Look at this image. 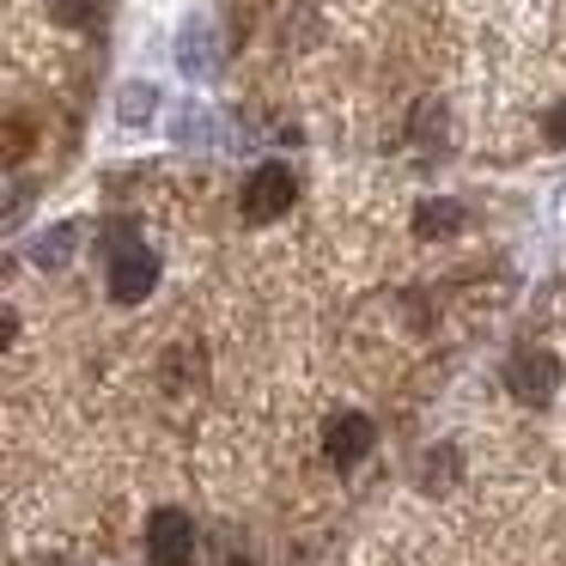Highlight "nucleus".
<instances>
[{
  "label": "nucleus",
  "mask_w": 566,
  "mask_h": 566,
  "mask_svg": "<svg viewBox=\"0 0 566 566\" xmlns=\"http://www.w3.org/2000/svg\"><path fill=\"white\" fill-rule=\"evenodd\" d=\"M159 286V256L147 244H116L111 250V298L116 305H140Z\"/></svg>",
  "instance_id": "1"
},
{
  "label": "nucleus",
  "mask_w": 566,
  "mask_h": 566,
  "mask_svg": "<svg viewBox=\"0 0 566 566\" xmlns=\"http://www.w3.org/2000/svg\"><path fill=\"white\" fill-rule=\"evenodd\" d=\"M293 196H298V177L286 171V165H262L244 184V220H256V226L281 220V213L293 208Z\"/></svg>",
  "instance_id": "2"
},
{
  "label": "nucleus",
  "mask_w": 566,
  "mask_h": 566,
  "mask_svg": "<svg viewBox=\"0 0 566 566\" xmlns=\"http://www.w3.org/2000/svg\"><path fill=\"white\" fill-rule=\"evenodd\" d=\"M554 384H560V366H554V354H542V347H524V354H512V366H505V390L524 408H542L554 396Z\"/></svg>",
  "instance_id": "3"
},
{
  "label": "nucleus",
  "mask_w": 566,
  "mask_h": 566,
  "mask_svg": "<svg viewBox=\"0 0 566 566\" xmlns=\"http://www.w3.org/2000/svg\"><path fill=\"white\" fill-rule=\"evenodd\" d=\"M189 548H196V530H189V517H184V512H153V524H147V554H153V566H184Z\"/></svg>",
  "instance_id": "4"
},
{
  "label": "nucleus",
  "mask_w": 566,
  "mask_h": 566,
  "mask_svg": "<svg viewBox=\"0 0 566 566\" xmlns=\"http://www.w3.org/2000/svg\"><path fill=\"white\" fill-rule=\"evenodd\" d=\"M323 457H329L335 469H354L359 457H371V420L366 415H335L329 427H323Z\"/></svg>",
  "instance_id": "5"
},
{
  "label": "nucleus",
  "mask_w": 566,
  "mask_h": 566,
  "mask_svg": "<svg viewBox=\"0 0 566 566\" xmlns=\"http://www.w3.org/2000/svg\"><path fill=\"white\" fill-rule=\"evenodd\" d=\"M80 250V226L67 220V226H50V232L38 238V244H31V262H38V269H67V256H74Z\"/></svg>",
  "instance_id": "6"
},
{
  "label": "nucleus",
  "mask_w": 566,
  "mask_h": 566,
  "mask_svg": "<svg viewBox=\"0 0 566 566\" xmlns=\"http://www.w3.org/2000/svg\"><path fill=\"white\" fill-rule=\"evenodd\" d=\"M415 226L427 238H451L457 226H463V208H457V201H427V208L415 213Z\"/></svg>",
  "instance_id": "7"
},
{
  "label": "nucleus",
  "mask_w": 566,
  "mask_h": 566,
  "mask_svg": "<svg viewBox=\"0 0 566 566\" xmlns=\"http://www.w3.org/2000/svg\"><path fill=\"white\" fill-rule=\"evenodd\" d=\"M147 111H153V92H147V86L123 92V116H135V123H140V116H147Z\"/></svg>",
  "instance_id": "8"
},
{
  "label": "nucleus",
  "mask_w": 566,
  "mask_h": 566,
  "mask_svg": "<svg viewBox=\"0 0 566 566\" xmlns=\"http://www.w3.org/2000/svg\"><path fill=\"white\" fill-rule=\"evenodd\" d=\"M50 7H55L62 19H86V13H92V0H50Z\"/></svg>",
  "instance_id": "9"
},
{
  "label": "nucleus",
  "mask_w": 566,
  "mask_h": 566,
  "mask_svg": "<svg viewBox=\"0 0 566 566\" xmlns=\"http://www.w3.org/2000/svg\"><path fill=\"white\" fill-rule=\"evenodd\" d=\"M548 135H554V140H560V147H566V104H560V111L548 116Z\"/></svg>",
  "instance_id": "10"
}]
</instances>
